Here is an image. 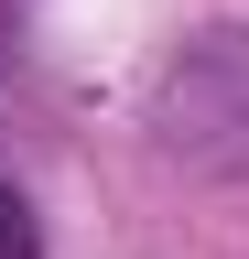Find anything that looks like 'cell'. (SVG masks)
<instances>
[{
	"label": "cell",
	"instance_id": "6da1fadb",
	"mask_svg": "<svg viewBox=\"0 0 249 259\" xmlns=\"http://www.w3.org/2000/svg\"><path fill=\"white\" fill-rule=\"evenodd\" d=\"M163 141L206 173H249V32H195L163 65Z\"/></svg>",
	"mask_w": 249,
	"mask_h": 259
},
{
	"label": "cell",
	"instance_id": "7a4b0ae2",
	"mask_svg": "<svg viewBox=\"0 0 249 259\" xmlns=\"http://www.w3.org/2000/svg\"><path fill=\"white\" fill-rule=\"evenodd\" d=\"M0 259H44V248H33V205H22L11 184H0Z\"/></svg>",
	"mask_w": 249,
	"mask_h": 259
}]
</instances>
